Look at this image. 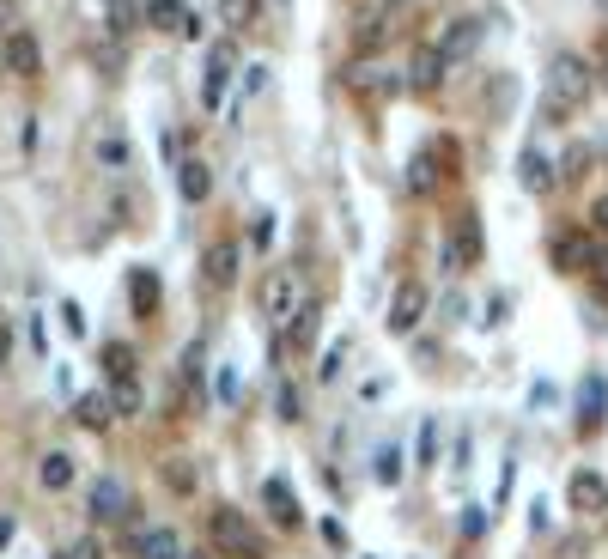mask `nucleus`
<instances>
[{"instance_id": "f257e3e1", "label": "nucleus", "mask_w": 608, "mask_h": 559, "mask_svg": "<svg viewBox=\"0 0 608 559\" xmlns=\"http://www.w3.org/2000/svg\"><path fill=\"white\" fill-rule=\"evenodd\" d=\"M590 92H596V67H590L578 49L548 55V86H542V116H548V122H566L572 110H584Z\"/></svg>"}, {"instance_id": "f03ea898", "label": "nucleus", "mask_w": 608, "mask_h": 559, "mask_svg": "<svg viewBox=\"0 0 608 559\" xmlns=\"http://www.w3.org/2000/svg\"><path fill=\"white\" fill-rule=\"evenodd\" d=\"M256 310L268 316L274 329H286L292 316L304 310V274H298V268H286V262H280V268H268V274L256 280Z\"/></svg>"}, {"instance_id": "7ed1b4c3", "label": "nucleus", "mask_w": 608, "mask_h": 559, "mask_svg": "<svg viewBox=\"0 0 608 559\" xmlns=\"http://www.w3.org/2000/svg\"><path fill=\"white\" fill-rule=\"evenodd\" d=\"M244 274V244L238 237H213V244L201 250V286L207 292H232Z\"/></svg>"}, {"instance_id": "20e7f679", "label": "nucleus", "mask_w": 608, "mask_h": 559, "mask_svg": "<svg viewBox=\"0 0 608 559\" xmlns=\"http://www.w3.org/2000/svg\"><path fill=\"white\" fill-rule=\"evenodd\" d=\"M481 256H487L481 219L463 213V219H456V231H450V244H444V268H450V274H469V268H481Z\"/></svg>"}, {"instance_id": "39448f33", "label": "nucleus", "mask_w": 608, "mask_h": 559, "mask_svg": "<svg viewBox=\"0 0 608 559\" xmlns=\"http://www.w3.org/2000/svg\"><path fill=\"white\" fill-rule=\"evenodd\" d=\"M420 323H426V286H420V280H402V286L390 292L384 329H390V335H414Z\"/></svg>"}, {"instance_id": "423d86ee", "label": "nucleus", "mask_w": 608, "mask_h": 559, "mask_svg": "<svg viewBox=\"0 0 608 559\" xmlns=\"http://www.w3.org/2000/svg\"><path fill=\"white\" fill-rule=\"evenodd\" d=\"M347 86H353L359 98H396L408 79H402L396 67H384V61H347Z\"/></svg>"}, {"instance_id": "0eeeda50", "label": "nucleus", "mask_w": 608, "mask_h": 559, "mask_svg": "<svg viewBox=\"0 0 608 559\" xmlns=\"http://www.w3.org/2000/svg\"><path fill=\"white\" fill-rule=\"evenodd\" d=\"M207 535H213V547H225V553H250V523H244V511H232V505H213V511H207Z\"/></svg>"}, {"instance_id": "6e6552de", "label": "nucleus", "mask_w": 608, "mask_h": 559, "mask_svg": "<svg viewBox=\"0 0 608 559\" xmlns=\"http://www.w3.org/2000/svg\"><path fill=\"white\" fill-rule=\"evenodd\" d=\"M444 73H450V61H444L438 43L414 49V61H408V92H438V86H444Z\"/></svg>"}, {"instance_id": "1a4fd4ad", "label": "nucleus", "mask_w": 608, "mask_h": 559, "mask_svg": "<svg viewBox=\"0 0 608 559\" xmlns=\"http://www.w3.org/2000/svg\"><path fill=\"white\" fill-rule=\"evenodd\" d=\"M566 499H572L578 517H596V511H608V481H602L596 468H578V474H572V487H566Z\"/></svg>"}, {"instance_id": "9d476101", "label": "nucleus", "mask_w": 608, "mask_h": 559, "mask_svg": "<svg viewBox=\"0 0 608 559\" xmlns=\"http://www.w3.org/2000/svg\"><path fill=\"white\" fill-rule=\"evenodd\" d=\"M232 61H238V49H232V43H213V49H207V73H201V104H207V110L225 98V79H232Z\"/></svg>"}, {"instance_id": "9b49d317", "label": "nucleus", "mask_w": 608, "mask_h": 559, "mask_svg": "<svg viewBox=\"0 0 608 559\" xmlns=\"http://www.w3.org/2000/svg\"><path fill=\"white\" fill-rule=\"evenodd\" d=\"M481 37H487V19H456V25L438 37V49H444V61L456 67V61H469V55L481 49Z\"/></svg>"}, {"instance_id": "f8f14e48", "label": "nucleus", "mask_w": 608, "mask_h": 559, "mask_svg": "<svg viewBox=\"0 0 608 559\" xmlns=\"http://www.w3.org/2000/svg\"><path fill=\"white\" fill-rule=\"evenodd\" d=\"M86 505H92V523H128V511H134V505H128V487H122V481H110V474L92 487V499H86Z\"/></svg>"}, {"instance_id": "ddd939ff", "label": "nucleus", "mask_w": 608, "mask_h": 559, "mask_svg": "<svg viewBox=\"0 0 608 559\" xmlns=\"http://www.w3.org/2000/svg\"><path fill=\"white\" fill-rule=\"evenodd\" d=\"M7 73H19V79H37L43 73V49H37L31 31H7Z\"/></svg>"}, {"instance_id": "4468645a", "label": "nucleus", "mask_w": 608, "mask_h": 559, "mask_svg": "<svg viewBox=\"0 0 608 559\" xmlns=\"http://www.w3.org/2000/svg\"><path fill=\"white\" fill-rule=\"evenodd\" d=\"M92 158H98L104 171H128L134 146H128V134H122V128H98V134H92Z\"/></svg>"}, {"instance_id": "2eb2a0df", "label": "nucleus", "mask_w": 608, "mask_h": 559, "mask_svg": "<svg viewBox=\"0 0 608 559\" xmlns=\"http://www.w3.org/2000/svg\"><path fill=\"white\" fill-rule=\"evenodd\" d=\"M602 408H608V383H602V377H584V395H578V432H596V426L608 420Z\"/></svg>"}, {"instance_id": "dca6fc26", "label": "nucleus", "mask_w": 608, "mask_h": 559, "mask_svg": "<svg viewBox=\"0 0 608 559\" xmlns=\"http://www.w3.org/2000/svg\"><path fill=\"white\" fill-rule=\"evenodd\" d=\"M134 553L140 559H183V541H177V529L159 523V529H140L134 535Z\"/></svg>"}, {"instance_id": "f3484780", "label": "nucleus", "mask_w": 608, "mask_h": 559, "mask_svg": "<svg viewBox=\"0 0 608 559\" xmlns=\"http://www.w3.org/2000/svg\"><path fill=\"white\" fill-rule=\"evenodd\" d=\"M177 189H183L189 207H201V201L213 195V171L201 165V158H183V165H177Z\"/></svg>"}, {"instance_id": "a211bd4d", "label": "nucleus", "mask_w": 608, "mask_h": 559, "mask_svg": "<svg viewBox=\"0 0 608 559\" xmlns=\"http://www.w3.org/2000/svg\"><path fill=\"white\" fill-rule=\"evenodd\" d=\"M523 189H536V195L554 189V158H548L542 146H529V152H523Z\"/></svg>"}, {"instance_id": "6ab92c4d", "label": "nucleus", "mask_w": 608, "mask_h": 559, "mask_svg": "<svg viewBox=\"0 0 608 559\" xmlns=\"http://www.w3.org/2000/svg\"><path fill=\"white\" fill-rule=\"evenodd\" d=\"M37 481H43L49 493H67V487H73V456H67V450H49L43 468H37Z\"/></svg>"}, {"instance_id": "aec40b11", "label": "nucleus", "mask_w": 608, "mask_h": 559, "mask_svg": "<svg viewBox=\"0 0 608 559\" xmlns=\"http://www.w3.org/2000/svg\"><path fill=\"white\" fill-rule=\"evenodd\" d=\"M73 420H80V426H92V432H104V426L116 420L110 395H80V408H73Z\"/></svg>"}, {"instance_id": "412c9836", "label": "nucleus", "mask_w": 608, "mask_h": 559, "mask_svg": "<svg viewBox=\"0 0 608 559\" xmlns=\"http://www.w3.org/2000/svg\"><path fill=\"white\" fill-rule=\"evenodd\" d=\"M219 19H225V31H250L262 19V0H219Z\"/></svg>"}, {"instance_id": "4be33fe9", "label": "nucleus", "mask_w": 608, "mask_h": 559, "mask_svg": "<svg viewBox=\"0 0 608 559\" xmlns=\"http://www.w3.org/2000/svg\"><path fill=\"white\" fill-rule=\"evenodd\" d=\"M128 298H134V310H140V316H152V304H159V274H152V268H134Z\"/></svg>"}, {"instance_id": "5701e85b", "label": "nucleus", "mask_w": 608, "mask_h": 559, "mask_svg": "<svg viewBox=\"0 0 608 559\" xmlns=\"http://www.w3.org/2000/svg\"><path fill=\"white\" fill-rule=\"evenodd\" d=\"M432 158H438V146H426L414 165H408V195H432V183H438V171H432Z\"/></svg>"}, {"instance_id": "b1692460", "label": "nucleus", "mask_w": 608, "mask_h": 559, "mask_svg": "<svg viewBox=\"0 0 608 559\" xmlns=\"http://www.w3.org/2000/svg\"><path fill=\"white\" fill-rule=\"evenodd\" d=\"M104 377H110V383L134 377V347H128V341H110V347H104Z\"/></svg>"}, {"instance_id": "393cba45", "label": "nucleus", "mask_w": 608, "mask_h": 559, "mask_svg": "<svg viewBox=\"0 0 608 559\" xmlns=\"http://www.w3.org/2000/svg\"><path fill=\"white\" fill-rule=\"evenodd\" d=\"M262 493H268V505H274V517H280V523L292 529V523H298V499H292V487H286V481H268Z\"/></svg>"}, {"instance_id": "a878e982", "label": "nucleus", "mask_w": 608, "mask_h": 559, "mask_svg": "<svg viewBox=\"0 0 608 559\" xmlns=\"http://www.w3.org/2000/svg\"><path fill=\"white\" fill-rule=\"evenodd\" d=\"M146 19H152V25H165V31H183L189 13H183V0H146Z\"/></svg>"}, {"instance_id": "bb28decb", "label": "nucleus", "mask_w": 608, "mask_h": 559, "mask_svg": "<svg viewBox=\"0 0 608 559\" xmlns=\"http://www.w3.org/2000/svg\"><path fill=\"white\" fill-rule=\"evenodd\" d=\"M110 408L128 420V414H140V383L134 377H122V383H110Z\"/></svg>"}, {"instance_id": "cd10ccee", "label": "nucleus", "mask_w": 608, "mask_h": 559, "mask_svg": "<svg viewBox=\"0 0 608 559\" xmlns=\"http://www.w3.org/2000/svg\"><path fill=\"white\" fill-rule=\"evenodd\" d=\"M438 438H444V426L426 414V420H420V468H438Z\"/></svg>"}, {"instance_id": "c85d7f7f", "label": "nucleus", "mask_w": 608, "mask_h": 559, "mask_svg": "<svg viewBox=\"0 0 608 559\" xmlns=\"http://www.w3.org/2000/svg\"><path fill=\"white\" fill-rule=\"evenodd\" d=\"M377 481H384V487L402 481V444H384V450H377Z\"/></svg>"}, {"instance_id": "c756f323", "label": "nucleus", "mask_w": 608, "mask_h": 559, "mask_svg": "<svg viewBox=\"0 0 608 559\" xmlns=\"http://www.w3.org/2000/svg\"><path fill=\"white\" fill-rule=\"evenodd\" d=\"M384 37H390V13H377V19L359 31V43H353V49H359V55H371V49H384Z\"/></svg>"}, {"instance_id": "7c9ffc66", "label": "nucleus", "mask_w": 608, "mask_h": 559, "mask_svg": "<svg viewBox=\"0 0 608 559\" xmlns=\"http://www.w3.org/2000/svg\"><path fill=\"white\" fill-rule=\"evenodd\" d=\"M554 262H560V268L572 274V268H584L590 256H584V244H578V237H554Z\"/></svg>"}, {"instance_id": "2f4dec72", "label": "nucleus", "mask_w": 608, "mask_h": 559, "mask_svg": "<svg viewBox=\"0 0 608 559\" xmlns=\"http://www.w3.org/2000/svg\"><path fill=\"white\" fill-rule=\"evenodd\" d=\"M274 414H280L286 426H298V420H304V414H298V389H292V383H280V395H274Z\"/></svg>"}, {"instance_id": "473e14b6", "label": "nucleus", "mask_w": 608, "mask_h": 559, "mask_svg": "<svg viewBox=\"0 0 608 559\" xmlns=\"http://www.w3.org/2000/svg\"><path fill=\"white\" fill-rule=\"evenodd\" d=\"M341 359H347V341H335V347H329V359L317 365V377H323V383H329V377H341Z\"/></svg>"}, {"instance_id": "72a5a7b5", "label": "nucleus", "mask_w": 608, "mask_h": 559, "mask_svg": "<svg viewBox=\"0 0 608 559\" xmlns=\"http://www.w3.org/2000/svg\"><path fill=\"white\" fill-rule=\"evenodd\" d=\"M61 559H104V547H98V541H73Z\"/></svg>"}, {"instance_id": "f704fd0d", "label": "nucleus", "mask_w": 608, "mask_h": 559, "mask_svg": "<svg viewBox=\"0 0 608 559\" xmlns=\"http://www.w3.org/2000/svg\"><path fill=\"white\" fill-rule=\"evenodd\" d=\"M590 268H596V280L608 286V244H602V250H590Z\"/></svg>"}, {"instance_id": "c9c22d12", "label": "nucleus", "mask_w": 608, "mask_h": 559, "mask_svg": "<svg viewBox=\"0 0 608 559\" xmlns=\"http://www.w3.org/2000/svg\"><path fill=\"white\" fill-rule=\"evenodd\" d=\"M590 219H596V225H602V231H608V195H602V201H596V213H590Z\"/></svg>"}, {"instance_id": "e433bc0d", "label": "nucleus", "mask_w": 608, "mask_h": 559, "mask_svg": "<svg viewBox=\"0 0 608 559\" xmlns=\"http://www.w3.org/2000/svg\"><path fill=\"white\" fill-rule=\"evenodd\" d=\"M7 347H13V335H7V329H0V365H7Z\"/></svg>"}, {"instance_id": "4c0bfd02", "label": "nucleus", "mask_w": 608, "mask_h": 559, "mask_svg": "<svg viewBox=\"0 0 608 559\" xmlns=\"http://www.w3.org/2000/svg\"><path fill=\"white\" fill-rule=\"evenodd\" d=\"M195 559H207V553H195Z\"/></svg>"}]
</instances>
